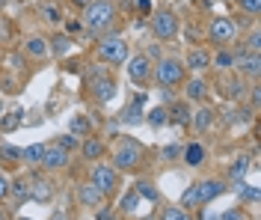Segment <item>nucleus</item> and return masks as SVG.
Here are the masks:
<instances>
[{"instance_id": "f257e3e1", "label": "nucleus", "mask_w": 261, "mask_h": 220, "mask_svg": "<svg viewBox=\"0 0 261 220\" xmlns=\"http://www.w3.org/2000/svg\"><path fill=\"white\" fill-rule=\"evenodd\" d=\"M83 27L92 36H104L116 27V6L110 0H89L83 6Z\"/></svg>"}, {"instance_id": "f03ea898", "label": "nucleus", "mask_w": 261, "mask_h": 220, "mask_svg": "<svg viewBox=\"0 0 261 220\" xmlns=\"http://www.w3.org/2000/svg\"><path fill=\"white\" fill-rule=\"evenodd\" d=\"M128 42L122 39L119 33H107L98 39V60L107 63V66H122L128 63Z\"/></svg>"}, {"instance_id": "7ed1b4c3", "label": "nucleus", "mask_w": 261, "mask_h": 220, "mask_svg": "<svg viewBox=\"0 0 261 220\" xmlns=\"http://www.w3.org/2000/svg\"><path fill=\"white\" fill-rule=\"evenodd\" d=\"M140 164H143V146H140V140L122 137L119 140V149L113 152V167L122 169V173H130V169H137Z\"/></svg>"}, {"instance_id": "20e7f679", "label": "nucleus", "mask_w": 261, "mask_h": 220, "mask_svg": "<svg viewBox=\"0 0 261 220\" xmlns=\"http://www.w3.org/2000/svg\"><path fill=\"white\" fill-rule=\"evenodd\" d=\"M184 81V63L175 57H161L154 63V84H161L163 89H172Z\"/></svg>"}, {"instance_id": "39448f33", "label": "nucleus", "mask_w": 261, "mask_h": 220, "mask_svg": "<svg viewBox=\"0 0 261 220\" xmlns=\"http://www.w3.org/2000/svg\"><path fill=\"white\" fill-rule=\"evenodd\" d=\"M181 30V21L178 15L166 6V9H158L154 15H151V33L158 36L161 42H169V39H175Z\"/></svg>"}, {"instance_id": "423d86ee", "label": "nucleus", "mask_w": 261, "mask_h": 220, "mask_svg": "<svg viewBox=\"0 0 261 220\" xmlns=\"http://www.w3.org/2000/svg\"><path fill=\"white\" fill-rule=\"evenodd\" d=\"M128 81L134 86L148 89V84L154 81V63H151V57H146V54L128 57Z\"/></svg>"}, {"instance_id": "0eeeda50", "label": "nucleus", "mask_w": 261, "mask_h": 220, "mask_svg": "<svg viewBox=\"0 0 261 220\" xmlns=\"http://www.w3.org/2000/svg\"><path fill=\"white\" fill-rule=\"evenodd\" d=\"M89 182H92L104 197H113L116 187H119V169L107 167V164H95V167L89 169Z\"/></svg>"}, {"instance_id": "6e6552de", "label": "nucleus", "mask_w": 261, "mask_h": 220, "mask_svg": "<svg viewBox=\"0 0 261 220\" xmlns=\"http://www.w3.org/2000/svg\"><path fill=\"white\" fill-rule=\"evenodd\" d=\"M86 71H89L86 78H89L92 92H95L101 102H113V99H116V84H113V78H110V75H107L101 66H89Z\"/></svg>"}, {"instance_id": "1a4fd4ad", "label": "nucleus", "mask_w": 261, "mask_h": 220, "mask_svg": "<svg viewBox=\"0 0 261 220\" xmlns=\"http://www.w3.org/2000/svg\"><path fill=\"white\" fill-rule=\"evenodd\" d=\"M208 36H211L217 45H226V42H231L238 36V24L231 18H214L211 27H208Z\"/></svg>"}, {"instance_id": "9d476101", "label": "nucleus", "mask_w": 261, "mask_h": 220, "mask_svg": "<svg viewBox=\"0 0 261 220\" xmlns=\"http://www.w3.org/2000/svg\"><path fill=\"white\" fill-rule=\"evenodd\" d=\"M220 193H226V182H223V179H205V182H196L199 205H208L211 200H217Z\"/></svg>"}, {"instance_id": "9b49d317", "label": "nucleus", "mask_w": 261, "mask_h": 220, "mask_svg": "<svg viewBox=\"0 0 261 220\" xmlns=\"http://www.w3.org/2000/svg\"><path fill=\"white\" fill-rule=\"evenodd\" d=\"M234 66H238V71H241L244 78H249V81H258V75H261V57H258V54L241 51L238 57H234Z\"/></svg>"}, {"instance_id": "f8f14e48", "label": "nucleus", "mask_w": 261, "mask_h": 220, "mask_svg": "<svg viewBox=\"0 0 261 220\" xmlns=\"http://www.w3.org/2000/svg\"><path fill=\"white\" fill-rule=\"evenodd\" d=\"M39 167H45V169H63V167H68V152L60 149L57 143H45V155H42V164H39Z\"/></svg>"}, {"instance_id": "ddd939ff", "label": "nucleus", "mask_w": 261, "mask_h": 220, "mask_svg": "<svg viewBox=\"0 0 261 220\" xmlns=\"http://www.w3.org/2000/svg\"><path fill=\"white\" fill-rule=\"evenodd\" d=\"M143 102H146V95H137L134 102L122 110V122H128V125H140V122H146V113H143Z\"/></svg>"}, {"instance_id": "4468645a", "label": "nucleus", "mask_w": 261, "mask_h": 220, "mask_svg": "<svg viewBox=\"0 0 261 220\" xmlns=\"http://www.w3.org/2000/svg\"><path fill=\"white\" fill-rule=\"evenodd\" d=\"M77 197H81V203L86 205V208H101V205H104V200H107V197H104V193L92 185V182H86V185L77 190Z\"/></svg>"}, {"instance_id": "2eb2a0df", "label": "nucleus", "mask_w": 261, "mask_h": 220, "mask_svg": "<svg viewBox=\"0 0 261 220\" xmlns=\"http://www.w3.org/2000/svg\"><path fill=\"white\" fill-rule=\"evenodd\" d=\"M24 51H27V57H33V60H45V57H50L48 39H42V36H30V39L24 42Z\"/></svg>"}, {"instance_id": "dca6fc26", "label": "nucleus", "mask_w": 261, "mask_h": 220, "mask_svg": "<svg viewBox=\"0 0 261 220\" xmlns=\"http://www.w3.org/2000/svg\"><path fill=\"white\" fill-rule=\"evenodd\" d=\"M190 125H193V131H199V134L211 131V125H214V110H211V107H202V110H196L193 116H190Z\"/></svg>"}, {"instance_id": "f3484780", "label": "nucleus", "mask_w": 261, "mask_h": 220, "mask_svg": "<svg viewBox=\"0 0 261 220\" xmlns=\"http://www.w3.org/2000/svg\"><path fill=\"white\" fill-rule=\"evenodd\" d=\"M208 66H211V54L205 51V48H193V51L187 54V68H193V71H205Z\"/></svg>"}, {"instance_id": "a211bd4d", "label": "nucleus", "mask_w": 261, "mask_h": 220, "mask_svg": "<svg viewBox=\"0 0 261 220\" xmlns=\"http://www.w3.org/2000/svg\"><path fill=\"white\" fill-rule=\"evenodd\" d=\"M48 48H50V57H68L74 42H71V36H50Z\"/></svg>"}, {"instance_id": "6ab92c4d", "label": "nucleus", "mask_w": 261, "mask_h": 220, "mask_svg": "<svg viewBox=\"0 0 261 220\" xmlns=\"http://www.w3.org/2000/svg\"><path fill=\"white\" fill-rule=\"evenodd\" d=\"M184 95L190 99V102H205V95H208V86L202 78H193V81H187L184 84Z\"/></svg>"}, {"instance_id": "aec40b11", "label": "nucleus", "mask_w": 261, "mask_h": 220, "mask_svg": "<svg viewBox=\"0 0 261 220\" xmlns=\"http://www.w3.org/2000/svg\"><path fill=\"white\" fill-rule=\"evenodd\" d=\"M42 155H45V143H30L27 149H21V161L27 167H39L42 164Z\"/></svg>"}, {"instance_id": "412c9836", "label": "nucleus", "mask_w": 261, "mask_h": 220, "mask_svg": "<svg viewBox=\"0 0 261 220\" xmlns=\"http://www.w3.org/2000/svg\"><path fill=\"white\" fill-rule=\"evenodd\" d=\"M181 155H184V164H187V167H199V164L205 161V149H202V143H187V146L181 149Z\"/></svg>"}, {"instance_id": "4be33fe9", "label": "nucleus", "mask_w": 261, "mask_h": 220, "mask_svg": "<svg viewBox=\"0 0 261 220\" xmlns=\"http://www.w3.org/2000/svg\"><path fill=\"white\" fill-rule=\"evenodd\" d=\"M39 15H42V21H48V24H60L63 21V12H60V6L54 0H42L39 3Z\"/></svg>"}, {"instance_id": "5701e85b", "label": "nucleus", "mask_w": 261, "mask_h": 220, "mask_svg": "<svg viewBox=\"0 0 261 220\" xmlns=\"http://www.w3.org/2000/svg\"><path fill=\"white\" fill-rule=\"evenodd\" d=\"M81 152H83V158L86 161H98L101 155H104V143L101 140H95V137H86L81 143Z\"/></svg>"}, {"instance_id": "b1692460", "label": "nucleus", "mask_w": 261, "mask_h": 220, "mask_svg": "<svg viewBox=\"0 0 261 220\" xmlns=\"http://www.w3.org/2000/svg\"><path fill=\"white\" fill-rule=\"evenodd\" d=\"M134 190H137V197L146 200V203H158V200H161V190L154 187V182H146V179H140Z\"/></svg>"}, {"instance_id": "393cba45", "label": "nucleus", "mask_w": 261, "mask_h": 220, "mask_svg": "<svg viewBox=\"0 0 261 220\" xmlns=\"http://www.w3.org/2000/svg\"><path fill=\"white\" fill-rule=\"evenodd\" d=\"M166 113H169V119H172L175 125H190V116H193L187 104H169Z\"/></svg>"}, {"instance_id": "a878e982", "label": "nucleus", "mask_w": 261, "mask_h": 220, "mask_svg": "<svg viewBox=\"0 0 261 220\" xmlns=\"http://www.w3.org/2000/svg\"><path fill=\"white\" fill-rule=\"evenodd\" d=\"M161 220H193L187 214V208H181V205H166L161 211Z\"/></svg>"}, {"instance_id": "bb28decb", "label": "nucleus", "mask_w": 261, "mask_h": 220, "mask_svg": "<svg viewBox=\"0 0 261 220\" xmlns=\"http://www.w3.org/2000/svg\"><path fill=\"white\" fill-rule=\"evenodd\" d=\"M89 128H92V125H89V119L86 116H74L71 122H68V131H71L74 137H86L89 134Z\"/></svg>"}, {"instance_id": "cd10ccee", "label": "nucleus", "mask_w": 261, "mask_h": 220, "mask_svg": "<svg viewBox=\"0 0 261 220\" xmlns=\"http://www.w3.org/2000/svg\"><path fill=\"white\" fill-rule=\"evenodd\" d=\"M148 125L151 128H163L166 122H169V113H166V107H154V110H148Z\"/></svg>"}, {"instance_id": "c85d7f7f", "label": "nucleus", "mask_w": 261, "mask_h": 220, "mask_svg": "<svg viewBox=\"0 0 261 220\" xmlns=\"http://www.w3.org/2000/svg\"><path fill=\"white\" fill-rule=\"evenodd\" d=\"M137 205H140V197H137V190H128V193L122 197L119 208H122V214H134V211H137Z\"/></svg>"}, {"instance_id": "c756f323", "label": "nucleus", "mask_w": 261, "mask_h": 220, "mask_svg": "<svg viewBox=\"0 0 261 220\" xmlns=\"http://www.w3.org/2000/svg\"><path fill=\"white\" fill-rule=\"evenodd\" d=\"M0 158L6 164H15V161H21V149H15L12 143H0Z\"/></svg>"}, {"instance_id": "7c9ffc66", "label": "nucleus", "mask_w": 261, "mask_h": 220, "mask_svg": "<svg viewBox=\"0 0 261 220\" xmlns=\"http://www.w3.org/2000/svg\"><path fill=\"white\" fill-rule=\"evenodd\" d=\"M54 143H57L60 149H65V152H71V149H77V146H81V137H74V134H71V131H68V134L57 137Z\"/></svg>"}, {"instance_id": "2f4dec72", "label": "nucleus", "mask_w": 261, "mask_h": 220, "mask_svg": "<svg viewBox=\"0 0 261 220\" xmlns=\"http://www.w3.org/2000/svg\"><path fill=\"white\" fill-rule=\"evenodd\" d=\"M12 193H15V200L18 203H24V200H30V185L24 182V179H18V182H12Z\"/></svg>"}, {"instance_id": "473e14b6", "label": "nucleus", "mask_w": 261, "mask_h": 220, "mask_svg": "<svg viewBox=\"0 0 261 220\" xmlns=\"http://www.w3.org/2000/svg\"><path fill=\"white\" fill-rule=\"evenodd\" d=\"M181 208H199V197H196V185H190L181 193Z\"/></svg>"}, {"instance_id": "72a5a7b5", "label": "nucleus", "mask_w": 261, "mask_h": 220, "mask_svg": "<svg viewBox=\"0 0 261 220\" xmlns=\"http://www.w3.org/2000/svg\"><path fill=\"white\" fill-rule=\"evenodd\" d=\"M18 125H21V110L9 113V116H3V125H0V131H3V134H9V131H15Z\"/></svg>"}, {"instance_id": "f704fd0d", "label": "nucleus", "mask_w": 261, "mask_h": 220, "mask_svg": "<svg viewBox=\"0 0 261 220\" xmlns=\"http://www.w3.org/2000/svg\"><path fill=\"white\" fill-rule=\"evenodd\" d=\"M50 193H54V187H50L48 182H36V193H30V197H36L39 203H48Z\"/></svg>"}, {"instance_id": "c9c22d12", "label": "nucleus", "mask_w": 261, "mask_h": 220, "mask_svg": "<svg viewBox=\"0 0 261 220\" xmlns=\"http://www.w3.org/2000/svg\"><path fill=\"white\" fill-rule=\"evenodd\" d=\"M241 200H246V203H258V187L255 185H241Z\"/></svg>"}, {"instance_id": "e433bc0d", "label": "nucleus", "mask_w": 261, "mask_h": 220, "mask_svg": "<svg viewBox=\"0 0 261 220\" xmlns=\"http://www.w3.org/2000/svg\"><path fill=\"white\" fill-rule=\"evenodd\" d=\"M241 3V12H246V15H258L261 12V0H238Z\"/></svg>"}, {"instance_id": "4c0bfd02", "label": "nucleus", "mask_w": 261, "mask_h": 220, "mask_svg": "<svg viewBox=\"0 0 261 220\" xmlns=\"http://www.w3.org/2000/svg\"><path fill=\"white\" fill-rule=\"evenodd\" d=\"M211 63H217V68H231V66H234V54L220 51V54H217V60H211Z\"/></svg>"}, {"instance_id": "58836bf2", "label": "nucleus", "mask_w": 261, "mask_h": 220, "mask_svg": "<svg viewBox=\"0 0 261 220\" xmlns=\"http://www.w3.org/2000/svg\"><path fill=\"white\" fill-rule=\"evenodd\" d=\"M86 27H83V21H77V18H68L65 21V36H81Z\"/></svg>"}, {"instance_id": "ea45409f", "label": "nucleus", "mask_w": 261, "mask_h": 220, "mask_svg": "<svg viewBox=\"0 0 261 220\" xmlns=\"http://www.w3.org/2000/svg\"><path fill=\"white\" fill-rule=\"evenodd\" d=\"M246 54H261V33L252 30L249 33V42H246Z\"/></svg>"}, {"instance_id": "a19ab883", "label": "nucleus", "mask_w": 261, "mask_h": 220, "mask_svg": "<svg viewBox=\"0 0 261 220\" xmlns=\"http://www.w3.org/2000/svg\"><path fill=\"white\" fill-rule=\"evenodd\" d=\"M9 197H12V179L0 176V203H3V200H9Z\"/></svg>"}, {"instance_id": "79ce46f5", "label": "nucleus", "mask_w": 261, "mask_h": 220, "mask_svg": "<svg viewBox=\"0 0 261 220\" xmlns=\"http://www.w3.org/2000/svg\"><path fill=\"white\" fill-rule=\"evenodd\" d=\"M244 176H246V158H241V161L231 167V179H234V182H244Z\"/></svg>"}, {"instance_id": "37998d69", "label": "nucleus", "mask_w": 261, "mask_h": 220, "mask_svg": "<svg viewBox=\"0 0 261 220\" xmlns=\"http://www.w3.org/2000/svg\"><path fill=\"white\" fill-rule=\"evenodd\" d=\"M161 155L172 161V158H178V155H181V146H178V143H169V146H163V149H161Z\"/></svg>"}, {"instance_id": "c03bdc74", "label": "nucleus", "mask_w": 261, "mask_h": 220, "mask_svg": "<svg viewBox=\"0 0 261 220\" xmlns=\"http://www.w3.org/2000/svg\"><path fill=\"white\" fill-rule=\"evenodd\" d=\"M220 220H244V208H226Z\"/></svg>"}, {"instance_id": "a18cd8bd", "label": "nucleus", "mask_w": 261, "mask_h": 220, "mask_svg": "<svg viewBox=\"0 0 261 220\" xmlns=\"http://www.w3.org/2000/svg\"><path fill=\"white\" fill-rule=\"evenodd\" d=\"M134 6H137L140 15H148L151 12V0H134Z\"/></svg>"}, {"instance_id": "49530a36", "label": "nucleus", "mask_w": 261, "mask_h": 220, "mask_svg": "<svg viewBox=\"0 0 261 220\" xmlns=\"http://www.w3.org/2000/svg\"><path fill=\"white\" fill-rule=\"evenodd\" d=\"M95 211H98L95 220H119V217L113 214V211H110V208H95Z\"/></svg>"}, {"instance_id": "de8ad7c7", "label": "nucleus", "mask_w": 261, "mask_h": 220, "mask_svg": "<svg viewBox=\"0 0 261 220\" xmlns=\"http://www.w3.org/2000/svg\"><path fill=\"white\" fill-rule=\"evenodd\" d=\"M199 220H220V214H214V211H208V208H205V211L199 214Z\"/></svg>"}, {"instance_id": "09e8293b", "label": "nucleus", "mask_w": 261, "mask_h": 220, "mask_svg": "<svg viewBox=\"0 0 261 220\" xmlns=\"http://www.w3.org/2000/svg\"><path fill=\"white\" fill-rule=\"evenodd\" d=\"M71 3H77V6H86V3H89V0H71Z\"/></svg>"}, {"instance_id": "8fccbe9b", "label": "nucleus", "mask_w": 261, "mask_h": 220, "mask_svg": "<svg viewBox=\"0 0 261 220\" xmlns=\"http://www.w3.org/2000/svg\"><path fill=\"white\" fill-rule=\"evenodd\" d=\"M0 220H9V217H6V214H0Z\"/></svg>"}, {"instance_id": "3c124183", "label": "nucleus", "mask_w": 261, "mask_h": 220, "mask_svg": "<svg viewBox=\"0 0 261 220\" xmlns=\"http://www.w3.org/2000/svg\"><path fill=\"white\" fill-rule=\"evenodd\" d=\"M226 3H228V0H226Z\"/></svg>"}]
</instances>
